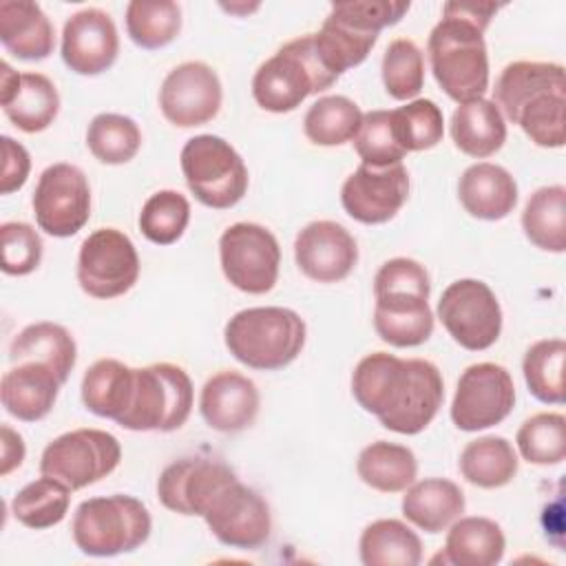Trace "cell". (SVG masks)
Segmentation results:
<instances>
[{
    "label": "cell",
    "mask_w": 566,
    "mask_h": 566,
    "mask_svg": "<svg viewBox=\"0 0 566 566\" xmlns=\"http://www.w3.org/2000/svg\"><path fill=\"white\" fill-rule=\"evenodd\" d=\"M356 402L396 433L416 436L436 418L444 400L440 369L424 358H398L374 352L352 374Z\"/></svg>",
    "instance_id": "6da1fadb"
},
{
    "label": "cell",
    "mask_w": 566,
    "mask_h": 566,
    "mask_svg": "<svg viewBox=\"0 0 566 566\" xmlns=\"http://www.w3.org/2000/svg\"><path fill=\"white\" fill-rule=\"evenodd\" d=\"M495 106L542 148L566 142V71L557 62H511L495 82Z\"/></svg>",
    "instance_id": "7a4b0ae2"
},
{
    "label": "cell",
    "mask_w": 566,
    "mask_h": 566,
    "mask_svg": "<svg viewBox=\"0 0 566 566\" xmlns=\"http://www.w3.org/2000/svg\"><path fill=\"white\" fill-rule=\"evenodd\" d=\"M431 281L422 263L396 256L374 276V329L394 347H418L433 332Z\"/></svg>",
    "instance_id": "3957f363"
},
{
    "label": "cell",
    "mask_w": 566,
    "mask_h": 566,
    "mask_svg": "<svg viewBox=\"0 0 566 566\" xmlns=\"http://www.w3.org/2000/svg\"><path fill=\"white\" fill-rule=\"evenodd\" d=\"M484 31L442 7V20L431 29L427 53L436 82L458 104L480 99L489 88V55Z\"/></svg>",
    "instance_id": "277c9868"
},
{
    "label": "cell",
    "mask_w": 566,
    "mask_h": 566,
    "mask_svg": "<svg viewBox=\"0 0 566 566\" xmlns=\"http://www.w3.org/2000/svg\"><path fill=\"white\" fill-rule=\"evenodd\" d=\"M409 11V2L394 0H349L334 2L314 44L321 62L336 77L352 66H358L385 27L400 22Z\"/></svg>",
    "instance_id": "5b68a950"
},
{
    "label": "cell",
    "mask_w": 566,
    "mask_h": 566,
    "mask_svg": "<svg viewBox=\"0 0 566 566\" xmlns=\"http://www.w3.org/2000/svg\"><path fill=\"white\" fill-rule=\"evenodd\" d=\"M228 352L252 369L287 367L305 345V321L290 307H248L237 312L223 329Z\"/></svg>",
    "instance_id": "8992f818"
},
{
    "label": "cell",
    "mask_w": 566,
    "mask_h": 566,
    "mask_svg": "<svg viewBox=\"0 0 566 566\" xmlns=\"http://www.w3.org/2000/svg\"><path fill=\"white\" fill-rule=\"evenodd\" d=\"M338 77L318 57L314 33L285 42L252 77L256 104L270 113H290L310 95L329 88Z\"/></svg>",
    "instance_id": "52a82bcc"
},
{
    "label": "cell",
    "mask_w": 566,
    "mask_h": 566,
    "mask_svg": "<svg viewBox=\"0 0 566 566\" xmlns=\"http://www.w3.org/2000/svg\"><path fill=\"white\" fill-rule=\"evenodd\" d=\"M192 398V380L184 367L172 363L133 367L128 402L117 424L130 431H175L188 420Z\"/></svg>",
    "instance_id": "ba28073f"
},
{
    "label": "cell",
    "mask_w": 566,
    "mask_h": 566,
    "mask_svg": "<svg viewBox=\"0 0 566 566\" xmlns=\"http://www.w3.org/2000/svg\"><path fill=\"white\" fill-rule=\"evenodd\" d=\"M153 522L146 504L133 495L84 500L73 515L75 546L91 557L133 553L150 535Z\"/></svg>",
    "instance_id": "9c48e42d"
},
{
    "label": "cell",
    "mask_w": 566,
    "mask_h": 566,
    "mask_svg": "<svg viewBox=\"0 0 566 566\" xmlns=\"http://www.w3.org/2000/svg\"><path fill=\"white\" fill-rule=\"evenodd\" d=\"M181 172L190 192L208 208L237 206L248 190V168L241 155L217 135L190 137L181 148Z\"/></svg>",
    "instance_id": "30bf717a"
},
{
    "label": "cell",
    "mask_w": 566,
    "mask_h": 566,
    "mask_svg": "<svg viewBox=\"0 0 566 566\" xmlns=\"http://www.w3.org/2000/svg\"><path fill=\"white\" fill-rule=\"evenodd\" d=\"M122 460L119 440L102 429H73L46 444L40 473L60 480L71 491L99 482Z\"/></svg>",
    "instance_id": "8fae6325"
},
{
    "label": "cell",
    "mask_w": 566,
    "mask_h": 566,
    "mask_svg": "<svg viewBox=\"0 0 566 566\" xmlns=\"http://www.w3.org/2000/svg\"><path fill=\"white\" fill-rule=\"evenodd\" d=\"M219 259L226 279L245 294H265L276 285L281 248L265 226L239 221L226 228Z\"/></svg>",
    "instance_id": "7c38bea8"
},
{
    "label": "cell",
    "mask_w": 566,
    "mask_h": 566,
    "mask_svg": "<svg viewBox=\"0 0 566 566\" xmlns=\"http://www.w3.org/2000/svg\"><path fill=\"white\" fill-rule=\"evenodd\" d=\"M438 318L449 336L469 352L489 349L502 332V307L493 290L478 279H460L444 287Z\"/></svg>",
    "instance_id": "4fadbf2b"
},
{
    "label": "cell",
    "mask_w": 566,
    "mask_h": 566,
    "mask_svg": "<svg viewBox=\"0 0 566 566\" xmlns=\"http://www.w3.org/2000/svg\"><path fill=\"white\" fill-rule=\"evenodd\" d=\"M139 279V256L135 243L117 228L91 232L77 256V283L93 298H115L126 294Z\"/></svg>",
    "instance_id": "5bb4252c"
},
{
    "label": "cell",
    "mask_w": 566,
    "mask_h": 566,
    "mask_svg": "<svg viewBox=\"0 0 566 566\" xmlns=\"http://www.w3.org/2000/svg\"><path fill=\"white\" fill-rule=\"evenodd\" d=\"M33 214L40 230L51 237H73L91 217V186L86 175L66 161L42 170L33 190Z\"/></svg>",
    "instance_id": "9a60e30c"
},
{
    "label": "cell",
    "mask_w": 566,
    "mask_h": 566,
    "mask_svg": "<svg viewBox=\"0 0 566 566\" xmlns=\"http://www.w3.org/2000/svg\"><path fill=\"white\" fill-rule=\"evenodd\" d=\"M212 535L241 551H256L270 539L272 515L268 502L250 486L232 478L208 502L201 515Z\"/></svg>",
    "instance_id": "2e32d148"
},
{
    "label": "cell",
    "mask_w": 566,
    "mask_h": 566,
    "mask_svg": "<svg viewBox=\"0 0 566 566\" xmlns=\"http://www.w3.org/2000/svg\"><path fill=\"white\" fill-rule=\"evenodd\" d=\"M513 405L515 385L509 369L497 363H475L458 378L451 420L462 431H480L500 424Z\"/></svg>",
    "instance_id": "e0dca14e"
},
{
    "label": "cell",
    "mask_w": 566,
    "mask_h": 566,
    "mask_svg": "<svg viewBox=\"0 0 566 566\" xmlns=\"http://www.w3.org/2000/svg\"><path fill=\"white\" fill-rule=\"evenodd\" d=\"M221 99L223 88L217 71L195 60L175 66L159 88V108L164 117L179 128L208 124L217 117Z\"/></svg>",
    "instance_id": "ac0fdd59"
},
{
    "label": "cell",
    "mask_w": 566,
    "mask_h": 566,
    "mask_svg": "<svg viewBox=\"0 0 566 566\" xmlns=\"http://www.w3.org/2000/svg\"><path fill=\"white\" fill-rule=\"evenodd\" d=\"M409 197V172L402 164L367 166L360 164L340 188L345 212L367 226L394 219Z\"/></svg>",
    "instance_id": "d6986e66"
},
{
    "label": "cell",
    "mask_w": 566,
    "mask_h": 566,
    "mask_svg": "<svg viewBox=\"0 0 566 566\" xmlns=\"http://www.w3.org/2000/svg\"><path fill=\"white\" fill-rule=\"evenodd\" d=\"M119 53V35L113 18L88 7L73 13L62 29V60L77 75L108 71Z\"/></svg>",
    "instance_id": "ffe728a7"
},
{
    "label": "cell",
    "mask_w": 566,
    "mask_h": 566,
    "mask_svg": "<svg viewBox=\"0 0 566 566\" xmlns=\"http://www.w3.org/2000/svg\"><path fill=\"white\" fill-rule=\"evenodd\" d=\"M298 270L316 283H336L349 276L358 261L356 239L336 221H312L294 241Z\"/></svg>",
    "instance_id": "44dd1931"
},
{
    "label": "cell",
    "mask_w": 566,
    "mask_h": 566,
    "mask_svg": "<svg viewBox=\"0 0 566 566\" xmlns=\"http://www.w3.org/2000/svg\"><path fill=\"white\" fill-rule=\"evenodd\" d=\"M234 471L212 458H181L168 464L157 480L159 502L179 515H203L210 497L230 482Z\"/></svg>",
    "instance_id": "7402d4cb"
},
{
    "label": "cell",
    "mask_w": 566,
    "mask_h": 566,
    "mask_svg": "<svg viewBox=\"0 0 566 566\" xmlns=\"http://www.w3.org/2000/svg\"><path fill=\"white\" fill-rule=\"evenodd\" d=\"M0 102L4 115L24 133L46 130L60 111L55 84L42 73H18L2 62Z\"/></svg>",
    "instance_id": "603a6c76"
},
{
    "label": "cell",
    "mask_w": 566,
    "mask_h": 566,
    "mask_svg": "<svg viewBox=\"0 0 566 566\" xmlns=\"http://www.w3.org/2000/svg\"><path fill=\"white\" fill-rule=\"evenodd\" d=\"M261 396L256 385L232 369L210 376L199 396V411L214 431L237 433L254 424Z\"/></svg>",
    "instance_id": "cb8c5ba5"
},
{
    "label": "cell",
    "mask_w": 566,
    "mask_h": 566,
    "mask_svg": "<svg viewBox=\"0 0 566 566\" xmlns=\"http://www.w3.org/2000/svg\"><path fill=\"white\" fill-rule=\"evenodd\" d=\"M62 385L49 365L33 360L15 363L0 380L2 407L18 420L38 422L53 409Z\"/></svg>",
    "instance_id": "d4e9b609"
},
{
    "label": "cell",
    "mask_w": 566,
    "mask_h": 566,
    "mask_svg": "<svg viewBox=\"0 0 566 566\" xmlns=\"http://www.w3.org/2000/svg\"><path fill=\"white\" fill-rule=\"evenodd\" d=\"M462 208L484 221H497L513 212L517 203V184L513 175L491 161L469 166L458 181Z\"/></svg>",
    "instance_id": "484cf974"
},
{
    "label": "cell",
    "mask_w": 566,
    "mask_h": 566,
    "mask_svg": "<svg viewBox=\"0 0 566 566\" xmlns=\"http://www.w3.org/2000/svg\"><path fill=\"white\" fill-rule=\"evenodd\" d=\"M0 42L20 60H44L53 53L55 31L38 2L2 0Z\"/></svg>",
    "instance_id": "4316f807"
},
{
    "label": "cell",
    "mask_w": 566,
    "mask_h": 566,
    "mask_svg": "<svg viewBox=\"0 0 566 566\" xmlns=\"http://www.w3.org/2000/svg\"><path fill=\"white\" fill-rule=\"evenodd\" d=\"M464 513L462 489L444 478H424L405 489L402 515L427 533L449 528Z\"/></svg>",
    "instance_id": "83f0119b"
},
{
    "label": "cell",
    "mask_w": 566,
    "mask_h": 566,
    "mask_svg": "<svg viewBox=\"0 0 566 566\" xmlns=\"http://www.w3.org/2000/svg\"><path fill=\"white\" fill-rule=\"evenodd\" d=\"M451 139L469 157L486 159L506 142V122L493 99H471L458 104L451 115Z\"/></svg>",
    "instance_id": "f1b7e54d"
},
{
    "label": "cell",
    "mask_w": 566,
    "mask_h": 566,
    "mask_svg": "<svg viewBox=\"0 0 566 566\" xmlns=\"http://www.w3.org/2000/svg\"><path fill=\"white\" fill-rule=\"evenodd\" d=\"M506 548L504 533L497 522L480 515L458 517L444 542V553L438 555L444 564L455 566H495Z\"/></svg>",
    "instance_id": "f546056e"
},
{
    "label": "cell",
    "mask_w": 566,
    "mask_h": 566,
    "mask_svg": "<svg viewBox=\"0 0 566 566\" xmlns=\"http://www.w3.org/2000/svg\"><path fill=\"white\" fill-rule=\"evenodd\" d=\"M9 358L13 365L24 360L49 365L57 374V378L66 382L71 369L75 367L77 347L66 327L51 321H40L27 325L11 340Z\"/></svg>",
    "instance_id": "4dcf8cb0"
},
{
    "label": "cell",
    "mask_w": 566,
    "mask_h": 566,
    "mask_svg": "<svg viewBox=\"0 0 566 566\" xmlns=\"http://www.w3.org/2000/svg\"><path fill=\"white\" fill-rule=\"evenodd\" d=\"M358 478L380 493H400L416 482L418 462L409 447L376 440L356 460Z\"/></svg>",
    "instance_id": "1f68e13d"
},
{
    "label": "cell",
    "mask_w": 566,
    "mask_h": 566,
    "mask_svg": "<svg viewBox=\"0 0 566 566\" xmlns=\"http://www.w3.org/2000/svg\"><path fill=\"white\" fill-rule=\"evenodd\" d=\"M365 566H418L422 562L420 537L400 520H376L365 526L360 542Z\"/></svg>",
    "instance_id": "d6a6232c"
},
{
    "label": "cell",
    "mask_w": 566,
    "mask_h": 566,
    "mask_svg": "<svg viewBox=\"0 0 566 566\" xmlns=\"http://www.w3.org/2000/svg\"><path fill=\"white\" fill-rule=\"evenodd\" d=\"M460 473L480 489L506 486L517 473V453L506 438L482 436L462 449Z\"/></svg>",
    "instance_id": "836d02e7"
},
{
    "label": "cell",
    "mask_w": 566,
    "mask_h": 566,
    "mask_svg": "<svg viewBox=\"0 0 566 566\" xmlns=\"http://www.w3.org/2000/svg\"><path fill=\"white\" fill-rule=\"evenodd\" d=\"M522 228L526 239L546 252L566 250V188H537L522 212Z\"/></svg>",
    "instance_id": "e575fe53"
},
{
    "label": "cell",
    "mask_w": 566,
    "mask_h": 566,
    "mask_svg": "<svg viewBox=\"0 0 566 566\" xmlns=\"http://www.w3.org/2000/svg\"><path fill=\"white\" fill-rule=\"evenodd\" d=\"M130 382L133 367L115 358H99L82 378V402L95 416L117 422L126 409Z\"/></svg>",
    "instance_id": "d590c367"
},
{
    "label": "cell",
    "mask_w": 566,
    "mask_h": 566,
    "mask_svg": "<svg viewBox=\"0 0 566 566\" xmlns=\"http://www.w3.org/2000/svg\"><path fill=\"white\" fill-rule=\"evenodd\" d=\"M363 122L358 104L345 95L318 97L303 117L305 137L316 146H340L356 137Z\"/></svg>",
    "instance_id": "8d00e7d4"
},
{
    "label": "cell",
    "mask_w": 566,
    "mask_h": 566,
    "mask_svg": "<svg viewBox=\"0 0 566 566\" xmlns=\"http://www.w3.org/2000/svg\"><path fill=\"white\" fill-rule=\"evenodd\" d=\"M71 504V489L55 478L42 475L27 486H22L11 500L13 517L35 531L51 528L60 524Z\"/></svg>",
    "instance_id": "74e56055"
},
{
    "label": "cell",
    "mask_w": 566,
    "mask_h": 566,
    "mask_svg": "<svg viewBox=\"0 0 566 566\" xmlns=\"http://www.w3.org/2000/svg\"><path fill=\"white\" fill-rule=\"evenodd\" d=\"M181 29V9L172 0H133L126 4V33L142 49L170 44Z\"/></svg>",
    "instance_id": "f35d334b"
},
{
    "label": "cell",
    "mask_w": 566,
    "mask_h": 566,
    "mask_svg": "<svg viewBox=\"0 0 566 566\" xmlns=\"http://www.w3.org/2000/svg\"><path fill=\"white\" fill-rule=\"evenodd\" d=\"M564 358L566 343L562 338H544L526 349L522 371L528 391L539 402H564Z\"/></svg>",
    "instance_id": "ab89813d"
},
{
    "label": "cell",
    "mask_w": 566,
    "mask_h": 566,
    "mask_svg": "<svg viewBox=\"0 0 566 566\" xmlns=\"http://www.w3.org/2000/svg\"><path fill=\"white\" fill-rule=\"evenodd\" d=\"M86 146L95 159L108 166L130 161L142 146V130L135 119L119 113H99L86 128Z\"/></svg>",
    "instance_id": "60d3db41"
},
{
    "label": "cell",
    "mask_w": 566,
    "mask_h": 566,
    "mask_svg": "<svg viewBox=\"0 0 566 566\" xmlns=\"http://www.w3.org/2000/svg\"><path fill=\"white\" fill-rule=\"evenodd\" d=\"M515 442L526 462L559 464L566 458V418L555 411L535 413L522 422Z\"/></svg>",
    "instance_id": "b9f144b4"
},
{
    "label": "cell",
    "mask_w": 566,
    "mask_h": 566,
    "mask_svg": "<svg viewBox=\"0 0 566 566\" xmlns=\"http://www.w3.org/2000/svg\"><path fill=\"white\" fill-rule=\"evenodd\" d=\"M396 142L405 153L429 150L442 142L444 117L433 99H413L391 111Z\"/></svg>",
    "instance_id": "7bdbcfd3"
},
{
    "label": "cell",
    "mask_w": 566,
    "mask_h": 566,
    "mask_svg": "<svg viewBox=\"0 0 566 566\" xmlns=\"http://www.w3.org/2000/svg\"><path fill=\"white\" fill-rule=\"evenodd\" d=\"M188 221L190 203L177 190H159L150 195L139 212L142 234L157 245H170L181 239Z\"/></svg>",
    "instance_id": "ee69618b"
},
{
    "label": "cell",
    "mask_w": 566,
    "mask_h": 566,
    "mask_svg": "<svg viewBox=\"0 0 566 566\" xmlns=\"http://www.w3.org/2000/svg\"><path fill=\"white\" fill-rule=\"evenodd\" d=\"M382 84L394 99H413L424 84V57L409 38L389 42L382 55Z\"/></svg>",
    "instance_id": "f6af8a7d"
},
{
    "label": "cell",
    "mask_w": 566,
    "mask_h": 566,
    "mask_svg": "<svg viewBox=\"0 0 566 566\" xmlns=\"http://www.w3.org/2000/svg\"><path fill=\"white\" fill-rule=\"evenodd\" d=\"M352 142L363 164L376 166V168L400 164L402 157L407 155L396 142L394 126H391V111L365 113L360 128Z\"/></svg>",
    "instance_id": "bcb514c9"
},
{
    "label": "cell",
    "mask_w": 566,
    "mask_h": 566,
    "mask_svg": "<svg viewBox=\"0 0 566 566\" xmlns=\"http://www.w3.org/2000/svg\"><path fill=\"white\" fill-rule=\"evenodd\" d=\"M2 272L11 276L31 274L42 261V239L33 226L7 221L0 226Z\"/></svg>",
    "instance_id": "7dc6e473"
},
{
    "label": "cell",
    "mask_w": 566,
    "mask_h": 566,
    "mask_svg": "<svg viewBox=\"0 0 566 566\" xmlns=\"http://www.w3.org/2000/svg\"><path fill=\"white\" fill-rule=\"evenodd\" d=\"M2 146V172H0V192L11 195L27 184L31 170V157L27 148L9 135L0 137Z\"/></svg>",
    "instance_id": "c3c4849f"
},
{
    "label": "cell",
    "mask_w": 566,
    "mask_h": 566,
    "mask_svg": "<svg viewBox=\"0 0 566 566\" xmlns=\"http://www.w3.org/2000/svg\"><path fill=\"white\" fill-rule=\"evenodd\" d=\"M2 433V455H0V475H9L13 469H18L24 460V440L18 431H13L9 424L0 427Z\"/></svg>",
    "instance_id": "681fc988"
}]
</instances>
